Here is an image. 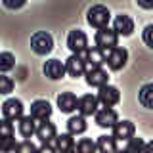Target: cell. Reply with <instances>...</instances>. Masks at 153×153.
I'll use <instances>...</instances> for the list:
<instances>
[{
  "label": "cell",
  "mask_w": 153,
  "mask_h": 153,
  "mask_svg": "<svg viewBox=\"0 0 153 153\" xmlns=\"http://www.w3.org/2000/svg\"><path fill=\"white\" fill-rule=\"evenodd\" d=\"M109 19H111V13H109V10L105 6H102V4L92 6L88 10V13H86V21H88L92 27H96L98 31L109 27Z\"/></svg>",
  "instance_id": "obj_1"
},
{
  "label": "cell",
  "mask_w": 153,
  "mask_h": 153,
  "mask_svg": "<svg viewBox=\"0 0 153 153\" xmlns=\"http://www.w3.org/2000/svg\"><path fill=\"white\" fill-rule=\"evenodd\" d=\"M94 40H96V46H98L100 50L111 52V50H115V48H117V44H119V35L115 33V29L105 27V29H100V31L96 33Z\"/></svg>",
  "instance_id": "obj_2"
},
{
  "label": "cell",
  "mask_w": 153,
  "mask_h": 153,
  "mask_svg": "<svg viewBox=\"0 0 153 153\" xmlns=\"http://www.w3.org/2000/svg\"><path fill=\"white\" fill-rule=\"evenodd\" d=\"M31 48H33L35 54L46 56V54H50V52L54 50V38H52L50 33H44V31L35 33V35L31 36Z\"/></svg>",
  "instance_id": "obj_3"
},
{
  "label": "cell",
  "mask_w": 153,
  "mask_h": 153,
  "mask_svg": "<svg viewBox=\"0 0 153 153\" xmlns=\"http://www.w3.org/2000/svg\"><path fill=\"white\" fill-rule=\"evenodd\" d=\"M67 48L76 56H84L88 50V38L80 29H75L67 35Z\"/></svg>",
  "instance_id": "obj_4"
},
{
  "label": "cell",
  "mask_w": 153,
  "mask_h": 153,
  "mask_svg": "<svg viewBox=\"0 0 153 153\" xmlns=\"http://www.w3.org/2000/svg\"><path fill=\"white\" fill-rule=\"evenodd\" d=\"M23 103H21V100H16V98H10L6 100V102L2 103V115H4V119L6 121H12V123H19L25 115H23Z\"/></svg>",
  "instance_id": "obj_5"
},
{
  "label": "cell",
  "mask_w": 153,
  "mask_h": 153,
  "mask_svg": "<svg viewBox=\"0 0 153 153\" xmlns=\"http://www.w3.org/2000/svg\"><path fill=\"white\" fill-rule=\"evenodd\" d=\"M98 100H100V103H102L103 107H113V105H117L121 102V92H119L115 86L105 84V86H102V88L98 90Z\"/></svg>",
  "instance_id": "obj_6"
},
{
  "label": "cell",
  "mask_w": 153,
  "mask_h": 153,
  "mask_svg": "<svg viewBox=\"0 0 153 153\" xmlns=\"http://www.w3.org/2000/svg\"><path fill=\"white\" fill-rule=\"evenodd\" d=\"M65 69H67V75H69V76H75V79H76V76L86 75V71H88V65H86V61H84L82 56L73 54L71 57H67Z\"/></svg>",
  "instance_id": "obj_7"
},
{
  "label": "cell",
  "mask_w": 153,
  "mask_h": 153,
  "mask_svg": "<svg viewBox=\"0 0 153 153\" xmlns=\"http://www.w3.org/2000/svg\"><path fill=\"white\" fill-rule=\"evenodd\" d=\"M82 57H84L86 65H88V69H100L103 63H107V54H105L103 50H100L98 46L88 48Z\"/></svg>",
  "instance_id": "obj_8"
},
{
  "label": "cell",
  "mask_w": 153,
  "mask_h": 153,
  "mask_svg": "<svg viewBox=\"0 0 153 153\" xmlns=\"http://www.w3.org/2000/svg\"><path fill=\"white\" fill-rule=\"evenodd\" d=\"M105 54H107V65H109V69H113V71L123 69L128 61V52L121 46H117L111 52H105Z\"/></svg>",
  "instance_id": "obj_9"
},
{
  "label": "cell",
  "mask_w": 153,
  "mask_h": 153,
  "mask_svg": "<svg viewBox=\"0 0 153 153\" xmlns=\"http://www.w3.org/2000/svg\"><path fill=\"white\" fill-rule=\"evenodd\" d=\"M100 100L98 96H92V94H86L82 98H79V113L82 117H90V115H96L100 111Z\"/></svg>",
  "instance_id": "obj_10"
},
{
  "label": "cell",
  "mask_w": 153,
  "mask_h": 153,
  "mask_svg": "<svg viewBox=\"0 0 153 153\" xmlns=\"http://www.w3.org/2000/svg\"><path fill=\"white\" fill-rule=\"evenodd\" d=\"M96 117V124L102 128H115V124L119 123V117H117V111L111 107H103L100 109L98 113L94 115Z\"/></svg>",
  "instance_id": "obj_11"
},
{
  "label": "cell",
  "mask_w": 153,
  "mask_h": 153,
  "mask_svg": "<svg viewBox=\"0 0 153 153\" xmlns=\"http://www.w3.org/2000/svg\"><path fill=\"white\" fill-rule=\"evenodd\" d=\"M134 124L130 121H119L113 128V138L117 142H128L134 138Z\"/></svg>",
  "instance_id": "obj_12"
},
{
  "label": "cell",
  "mask_w": 153,
  "mask_h": 153,
  "mask_svg": "<svg viewBox=\"0 0 153 153\" xmlns=\"http://www.w3.org/2000/svg\"><path fill=\"white\" fill-rule=\"evenodd\" d=\"M113 29H115V33H117L119 36H130L132 33H134V21H132V17L130 16H126V13H121V16H117L115 17V21H113Z\"/></svg>",
  "instance_id": "obj_13"
},
{
  "label": "cell",
  "mask_w": 153,
  "mask_h": 153,
  "mask_svg": "<svg viewBox=\"0 0 153 153\" xmlns=\"http://www.w3.org/2000/svg\"><path fill=\"white\" fill-rule=\"evenodd\" d=\"M36 138H38V140H40L42 143H52V142H56V138H57L56 124H54V123H48V121L38 123Z\"/></svg>",
  "instance_id": "obj_14"
},
{
  "label": "cell",
  "mask_w": 153,
  "mask_h": 153,
  "mask_svg": "<svg viewBox=\"0 0 153 153\" xmlns=\"http://www.w3.org/2000/svg\"><path fill=\"white\" fill-rule=\"evenodd\" d=\"M52 115V105L46 100H35L31 103V117H35L36 121H48Z\"/></svg>",
  "instance_id": "obj_15"
},
{
  "label": "cell",
  "mask_w": 153,
  "mask_h": 153,
  "mask_svg": "<svg viewBox=\"0 0 153 153\" xmlns=\"http://www.w3.org/2000/svg\"><path fill=\"white\" fill-rule=\"evenodd\" d=\"M57 107L61 113H73L75 109H79V100L73 92H61L57 96Z\"/></svg>",
  "instance_id": "obj_16"
},
{
  "label": "cell",
  "mask_w": 153,
  "mask_h": 153,
  "mask_svg": "<svg viewBox=\"0 0 153 153\" xmlns=\"http://www.w3.org/2000/svg\"><path fill=\"white\" fill-rule=\"evenodd\" d=\"M65 73H67L65 63H61L59 59H50V61H46V65H44V75L48 76V79L59 80Z\"/></svg>",
  "instance_id": "obj_17"
},
{
  "label": "cell",
  "mask_w": 153,
  "mask_h": 153,
  "mask_svg": "<svg viewBox=\"0 0 153 153\" xmlns=\"http://www.w3.org/2000/svg\"><path fill=\"white\" fill-rule=\"evenodd\" d=\"M107 73L100 67V69H88L86 71V82H88L90 86H96V88H102V86L109 84L107 82Z\"/></svg>",
  "instance_id": "obj_18"
},
{
  "label": "cell",
  "mask_w": 153,
  "mask_h": 153,
  "mask_svg": "<svg viewBox=\"0 0 153 153\" xmlns=\"http://www.w3.org/2000/svg\"><path fill=\"white\" fill-rule=\"evenodd\" d=\"M17 128H19V134H21L23 138H31L33 134H36V128H38L36 119L31 117V115H25V117L17 123Z\"/></svg>",
  "instance_id": "obj_19"
},
{
  "label": "cell",
  "mask_w": 153,
  "mask_h": 153,
  "mask_svg": "<svg viewBox=\"0 0 153 153\" xmlns=\"http://www.w3.org/2000/svg\"><path fill=\"white\" fill-rule=\"evenodd\" d=\"M54 147L57 149V153H63V151H71V149H75V138H73V134H69V132H65V134H57V138H56V142H54Z\"/></svg>",
  "instance_id": "obj_20"
},
{
  "label": "cell",
  "mask_w": 153,
  "mask_h": 153,
  "mask_svg": "<svg viewBox=\"0 0 153 153\" xmlns=\"http://www.w3.org/2000/svg\"><path fill=\"white\" fill-rule=\"evenodd\" d=\"M96 143H98V151L100 153H119L117 140H115L113 136H100Z\"/></svg>",
  "instance_id": "obj_21"
},
{
  "label": "cell",
  "mask_w": 153,
  "mask_h": 153,
  "mask_svg": "<svg viewBox=\"0 0 153 153\" xmlns=\"http://www.w3.org/2000/svg\"><path fill=\"white\" fill-rule=\"evenodd\" d=\"M67 130H69V134H73V136L86 132V119L82 117V115L71 117L69 121H67Z\"/></svg>",
  "instance_id": "obj_22"
},
{
  "label": "cell",
  "mask_w": 153,
  "mask_h": 153,
  "mask_svg": "<svg viewBox=\"0 0 153 153\" xmlns=\"http://www.w3.org/2000/svg\"><path fill=\"white\" fill-rule=\"evenodd\" d=\"M140 103L147 109H153V82H147L140 88Z\"/></svg>",
  "instance_id": "obj_23"
},
{
  "label": "cell",
  "mask_w": 153,
  "mask_h": 153,
  "mask_svg": "<svg viewBox=\"0 0 153 153\" xmlns=\"http://www.w3.org/2000/svg\"><path fill=\"white\" fill-rule=\"evenodd\" d=\"M119 153H146V142H143L142 138H136V136H134L132 140L126 142L124 149H121Z\"/></svg>",
  "instance_id": "obj_24"
},
{
  "label": "cell",
  "mask_w": 153,
  "mask_h": 153,
  "mask_svg": "<svg viewBox=\"0 0 153 153\" xmlns=\"http://www.w3.org/2000/svg\"><path fill=\"white\" fill-rule=\"evenodd\" d=\"M76 153H96L98 151V143L92 142L90 138H82L79 143H76Z\"/></svg>",
  "instance_id": "obj_25"
},
{
  "label": "cell",
  "mask_w": 153,
  "mask_h": 153,
  "mask_svg": "<svg viewBox=\"0 0 153 153\" xmlns=\"http://www.w3.org/2000/svg\"><path fill=\"white\" fill-rule=\"evenodd\" d=\"M13 65H16V57H13V54L2 52V54H0V71H2V73H8Z\"/></svg>",
  "instance_id": "obj_26"
},
{
  "label": "cell",
  "mask_w": 153,
  "mask_h": 153,
  "mask_svg": "<svg viewBox=\"0 0 153 153\" xmlns=\"http://www.w3.org/2000/svg\"><path fill=\"white\" fill-rule=\"evenodd\" d=\"M13 153H38V147H36L33 142H29V140H23V142H19L17 146H16V149H13Z\"/></svg>",
  "instance_id": "obj_27"
},
{
  "label": "cell",
  "mask_w": 153,
  "mask_h": 153,
  "mask_svg": "<svg viewBox=\"0 0 153 153\" xmlns=\"http://www.w3.org/2000/svg\"><path fill=\"white\" fill-rule=\"evenodd\" d=\"M13 90V80L10 76L2 75L0 76V94H10Z\"/></svg>",
  "instance_id": "obj_28"
},
{
  "label": "cell",
  "mask_w": 153,
  "mask_h": 153,
  "mask_svg": "<svg viewBox=\"0 0 153 153\" xmlns=\"http://www.w3.org/2000/svg\"><path fill=\"white\" fill-rule=\"evenodd\" d=\"M16 138L13 136H8V138H2V151L4 153H10V151H13L16 149Z\"/></svg>",
  "instance_id": "obj_29"
},
{
  "label": "cell",
  "mask_w": 153,
  "mask_h": 153,
  "mask_svg": "<svg viewBox=\"0 0 153 153\" xmlns=\"http://www.w3.org/2000/svg\"><path fill=\"white\" fill-rule=\"evenodd\" d=\"M142 38H143V42H146L149 48H153V25H147L146 29H143Z\"/></svg>",
  "instance_id": "obj_30"
},
{
  "label": "cell",
  "mask_w": 153,
  "mask_h": 153,
  "mask_svg": "<svg viewBox=\"0 0 153 153\" xmlns=\"http://www.w3.org/2000/svg\"><path fill=\"white\" fill-rule=\"evenodd\" d=\"M8 136H13V124L12 121H2V138H8Z\"/></svg>",
  "instance_id": "obj_31"
},
{
  "label": "cell",
  "mask_w": 153,
  "mask_h": 153,
  "mask_svg": "<svg viewBox=\"0 0 153 153\" xmlns=\"http://www.w3.org/2000/svg\"><path fill=\"white\" fill-rule=\"evenodd\" d=\"M38 153H57V149L52 143H42V146L38 147Z\"/></svg>",
  "instance_id": "obj_32"
},
{
  "label": "cell",
  "mask_w": 153,
  "mask_h": 153,
  "mask_svg": "<svg viewBox=\"0 0 153 153\" xmlns=\"http://www.w3.org/2000/svg\"><path fill=\"white\" fill-rule=\"evenodd\" d=\"M146 153H153V140L146 143Z\"/></svg>",
  "instance_id": "obj_33"
},
{
  "label": "cell",
  "mask_w": 153,
  "mask_h": 153,
  "mask_svg": "<svg viewBox=\"0 0 153 153\" xmlns=\"http://www.w3.org/2000/svg\"><path fill=\"white\" fill-rule=\"evenodd\" d=\"M138 4H140L142 8H153V2H142V0H140Z\"/></svg>",
  "instance_id": "obj_34"
},
{
  "label": "cell",
  "mask_w": 153,
  "mask_h": 153,
  "mask_svg": "<svg viewBox=\"0 0 153 153\" xmlns=\"http://www.w3.org/2000/svg\"><path fill=\"white\" fill-rule=\"evenodd\" d=\"M63 153H76V149H71V151H63Z\"/></svg>",
  "instance_id": "obj_35"
}]
</instances>
